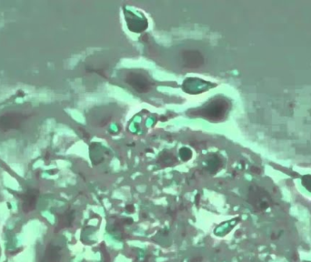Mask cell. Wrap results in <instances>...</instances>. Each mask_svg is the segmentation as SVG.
I'll return each mask as SVG.
<instances>
[{
	"instance_id": "cell-5",
	"label": "cell",
	"mask_w": 311,
	"mask_h": 262,
	"mask_svg": "<svg viewBox=\"0 0 311 262\" xmlns=\"http://www.w3.org/2000/svg\"><path fill=\"white\" fill-rule=\"evenodd\" d=\"M184 61L185 66L187 67H200V65L203 63V58L199 52L196 51H187L184 54Z\"/></svg>"
},
{
	"instance_id": "cell-9",
	"label": "cell",
	"mask_w": 311,
	"mask_h": 262,
	"mask_svg": "<svg viewBox=\"0 0 311 262\" xmlns=\"http://www.w3.org/2000/svg\"><path fill=\"white\" fill-rule=\"evenodd\" d=\"M133 222V220L131 219L130 218H128L127 219H125L124 221H123V224H127V225H130V224H132Z\"/></svg>"
},
{
	"instance_id": "cell-4",
	"label": "cell",
	"mask_w": 311,
	"mask_h": 262,
	"mask_svg": "<svg viewBox=\"0 0 311 262\" xmlns=\"http://www.w3.org/2000/svg\"><path fill=\"white\" fill-rule=\"evenodd\" d=\"M61 248L57 245H48L46 251H45V262H60L61 261Z\"/></svg>"
},
{
	"instance_id": "cell-7",
	"label": "cell",
	"mask_w": 311,
	"mask_h": 262,
	"mask_svg": "<svg viewBox=\"0 0 311 262\" xmlns=\"http://www.w3.org/2000/svg\"><path fill=\"white\" fill-rule=\"evenodd\" d=\"M303 185L307 188L308 191H311V176H307L303 178Z\"/></svg>"
},
{
	"instance_id": "cell-10",
	"label": "cell",
	"mask_w": 311,
	"mask_h": 262,
	"mask_svg": "<svg viewBox=\"0 0 311 262\" xmlns=\"http://www.w3.org/2000/svg\"><path fill=\"white\" fill-rule=\"evenodd\" d=\"M202 260V258L201 257H197V258H193L192 259L191 262H200Z\"/></svg>"
},
{
	"instance_id": "cell-2",
	"label": "cell",
	"mask_w": 311,
	"mask_h": 262,
	"mask_svg": "<svg viewBox=\"0 0 311 262\" xmlns=\"http://www.w3.org/2000/svg\"><path fill=\"white\" fill-rule=\"evenodd\" d=\"M126 82L131 85L133 89H137L139 92H145L149 89V83L147 79H144L140 75H129V78L126 80Z\"/></svg>"
},
{
	"instance_id": "cell-8",
	"label": "cell",
	"mask_w": 311,
	"mask_h": 262,
	"mask_svg": "<svg viewBox=\"0 0 311 262\" xmlns=\"http://www.w3.org/2000/svg\"><path fill=\"white\" fill-rule=\"evenodd\" d=\"M126 209H127V211H128L129 213H134V212H135V208H134L133 205H128V206L126 207Z\"/></svg>"
},
{
	"instance_id": "cell-11",
	"label": "cell",
	"mask_w": 311,
	"mask_h": 262,
	"mask_svg": "<svg viewBox=\"0 0 311 262\" xmlns=\"http://www.w3.org/2000/svg\"><path fill=\"white\" fill-rule=\"evenodd\" d=\"M144 262H147V261H144Z\"/></svg>"
},
{
	"instance_id": "cell-3",
	"label": "cell",
	"mask_w": 311,
	"mask_h": 262,
	"mask_svg": "<svg viewBox=\"0 0 311 262\" xmlns=\"http://www.w3.org/2000/svg\"><path fill=\"white\" fill-rule=\"evenodd\" d=\"M21 199L23 200L22 209L25 213H29L36 209V199L37 194L35 191H27L22 195Z\"/></svg>"
},
{
	"instance_id": "cell-1",
	"label": "cell",
	"mask_w": 311,
	"mask_h": 262,
	"mask_svg": "<svg viewBox=\"0 0 311 262\" xmlns=\"http://www.w3.org/2000/svg\"><path fill=\"white\" fill-rule=\"evenodd\" d=\"M249 202L257 211H264L270 205V198L261 188L249 189Z\"/></svg>"
},
{
	"instance_id": "cell-6",
	"label": "cell",
	"mask_w": 311,
	"mask_h": 262,
	"mask_svg": "<svg viewBox=\"0 0 311 262\" xmlns=\"http://www.w3.org/2000/svg\"><path fill=\"white\" fill-rule=\"evenodd\" d=\"M74 218H75V216H74L73 211H67L66 213L59 215L58 216V226H57L56 231H61L63 229L71 227L73 221H74Z\"/></svg>"
}]
</instances>
